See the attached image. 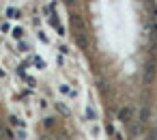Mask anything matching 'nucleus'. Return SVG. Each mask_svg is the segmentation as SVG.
<instances>
[{
    "label": "nucleus",
    "mask_w": 157,
    "mask_h": 140,
    "mask_svg": "<svg viewBox=\"0 0 157 140\" xmlns=\"http://www.w3.org/2000/svg\"><path fill=\"white\" fill-rule=\"evenodd\" d=\"M151 76H153V65H148V69H146V80H151Z\"/></svg>",
    "instance_id": "obj_2"
},
{
    "label": "nucleus",
    "mask_w": 157,
    "mask_h": 140,
    "mask_svg": "<svg viewBox=\"0 0 157 140\" xmlns=\"http://www.w3.org/2000/svg\"><path fill=\"white\" fill-rule=\"evenodd\" d=\"M129 114H131V110H129V108H125V110H121V114H118V116H121V121H127V119H129Z\"/></svg>",
    "instance_id": "obj_1"
}]
</instances>
